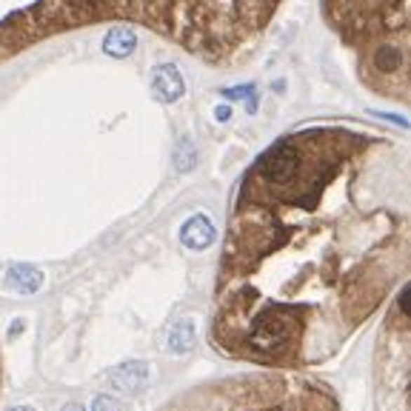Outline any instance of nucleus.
<instances>
[{"mask_svg":"<svg viewBox=\"0 0 411 411\" xmlns=\"http://www.w3.org/2000/svg\"><path fill=\"white\" fill-rule=\"evenodd\" d=\"M408 285L391 303L375 354V411H408V368H411V328L405 314Z\"/></svg>","mask_w":411,"mask_h":411,"instance_id":"7ed1b4c3","label":"nucleus"},{"mask_svg":"<svg viewBox=\"0 0 411 411\" xmlns=\"http://www.w3.org/2000/svg\"><path fill=\"white\" fill-rule=\"evenodd\" d=\"M217 117H220V120H229V117H231V109L220 106V109H217Z\"/></svg>","mask_w":411,"mask_h":411,"instance_id":"1a4fd4ad","label":"nucleus"},{"mask_svg":"<svg viewBox=\"0 0 411 411\" xmlns=\"http://www.w3.org/2000/svg\"><path fill=\"white\" fill-rule=\"evenodd\" d=\"M411 197L391 140L306 129L245 172L215 285L212 343L303 372L332 360L405 280Z\"/></svg>","mask_w":411,"mask_h":411,"instance_id":"f257e3e1","label":"nucleus"},{"mask_svg":"<svg viewBox=\"0 0 411 411\" xmlns=\"http://www.w3.org/2000/svg\"><path fill=\"white\" fill-rule=\"evenodd\" d=\"M12 285H15L18 292H34L37 285H40V274H37L34 269H29V266L15 269V271H12Z\"/></svg>","mask_w":411,"mask_h":411,"instance_id":"6e6552de","label":"nucleus"},{"mask_svg":"<svg viewBox=\"0 0 411 411\" xmlns=\"http://www.w3.org/2000/svg\"><path fill=\"white\" fill-rule=\"evenodd\" d=\"M157 411H340L335 391L300 372L237 375L194 386Z\"/></svg>","mask_w":411,"mask_h":411,"instance_id":"f03ea898","label":"nucleus"},{"mask_svg":"<svg viewBox=\"0 0 411 411\" xmlns=\"http://www.w3.org/2000/svg\"><path fill=\"white\" fill-rule=\"evenodd\" d=\"M135 46H137V34L132 29H112L103 40V52L112 58H126L135 52Z\"/></svg>","mask_w":411,"mask_h":411,"instance_id":"0eeeda50","label":"nucleus"},{"mask_svg":"<svg viewBox=\"0 0 411 411\" xmlns=\"http://www.w3.org/2000/svg\"><path fill=\"white\" fill-rule=\"evenodd\" d=\"M151 89H154L157 100H163V103H175V100H180V97H183V92H186L183 74H180V72H177V66H172V63L160 66V69L154 72Z\"/></svg>","mask_w":411,"mask_h":411,"instance_id":"39448f33","label":"nucleus"},{"mask_svg":"<svg viewBox=\"0 0 411 411\" xmlns=\"http://www.w3.org/2000/svg\"><path fill=\"white\" fill-rule=\"evenodd\" d=\"M12 411H29V408H12Z\"/></svg>","mask_w":411,"mask_h":411,"instance_id":"9d476101","label":"nucleus"},{"mask_svg":"<svg viewBox=\"0 0 411 411\" xmlns=\"http://www.w3.org/2000/svg\"><path fill=\"white\" fill-rule=\"evenodd\" d=\"M180 237H183V243L189 245V249L200 252V249H206V245H212V240H215V226H212V220H209V217L194 215V217L183 226Z\"/></svg>","mask_w":411,"mask_h":411,"instance_id":"423d86ee","label":"nucleus"},{"mask_svg":"<svg viewBox=\"0 0 411 411\" xmlns=\"http://www.w3.org/2000/svg\"><path fill=\"white\" fill-rule=\"evenodd\" d=\"M408 0H332L340 29L363 37L389 34L391 43L408 46Z\"/></svg>","mask_w":411,"mask_h":411,"instance_id":"20e7f679","label":"nucleus"}]
</instances>
